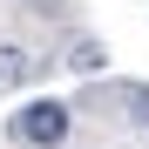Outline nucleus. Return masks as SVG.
Segmentation results:
<instances>
[{"label":"nucleus","mask_w":149,"mask_h":149,"mask_svg":"<svg viewBox=\"0 0 149 149\" xmlns=\"http://www.w3.org/2000/svg\"><path fill=\"white\" fill-rule=\"evenodd\" d=\"M129 102H136V109H149V95H142V88H136V95H129Z\"/></svg>","instance_id":"4"},{"label":"nucleus","mask_w":149,"mask_h":149,"mask_svg":"<svg viewBox=\"0 0 149 149\" xmlns=\"http://www.w3.org/2000/svg\"><path fill=\"white\" fill-rule=\"evenodd\" d=\"M102 61H109L102 41H74V47H68V68H74V74H102Z\"/></svg>","instance_id":"2"},{"label":"nucleus","mask_w":149,"mask_h":149,"mask_svg":"<svg viewBox=\"0 0 149 149\" xmlns=\"http://www.w3.org/2000/svg\"><path fill=\"white\" fill-rule=\"evenodd\" d=\"M20 74H27V54L20 47H0V88H14Z\"/></svg>","instance_id":"3"},{"label":"nucleus","mask_w":149,"mask_h":149,"mask_svg":"<svg viewBox=\"0 0 149 149\" xmlns=\"http://www.w3.org/2000/svg\"><path fill=\"white\" fill-rule=\"evenodd\" d=\"M68 129H74L68 102H47V95L14 115V142H27V149H54V142H68Z\"/></svg>","instance_id":"1"}]
</instances>
